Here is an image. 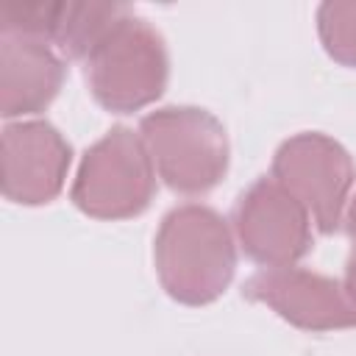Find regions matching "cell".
<instances>
[{"label": "cell", "mask_w": 356, "mask_h": 356, "mask_svg": "<svg viewBox=\"0 0 356 356\" xmlns=\"http://www.w3.org/2000/svg\"><path fill=\"white\" fill-rule=\"evenodd\" d=\"M139 136L159 178L181 195L217 186L228 170V136L222 122L195 106H167L142 117Z\"/></svg>", "instance_id": "3"}, {"label": "cell", "mask_w": 356, "mask_h": 356, "mask_svg": "<svg viewBox=\"0 0 356 356\" xmlns=\"http://www.w3.org/2000/svg\"><path fill=\"white\" fill-rule=\"evenodd\" d=\"M92 97L114 114H131L161 97L170 78V56L161 33L131 6L97 36L86 53Z\"/></svg>", "instance_id": "2"}, {"label": "cell", "mask_w": 356, "mask_h": 356, "mask_svg": "<svg viewBox=\"0 0 356 356\" xmlns=\"http://www.w3.org/2000/svg\"><path fill=\"white\" fill-rule=\"evenodd\" d=\"M156 195V167L139 134L111 128L81 159L72 203L95 220H128L142 214Z\"/></svg>", "instance_id": "4"}, {"label": "cell", "mask_w": 356, "mask_h": 356, "mask_svg": "<svg viewBox=\"0 0 356 356\" xmlns=\"http://www.w3.org/2000/svg\"><path fill=\"white\" fill-rule=\"evenodd\" d=\"M309 211L275 178H259L234 209V231L248 259L261 267H292L312 250Z\"/></svg>", "instance_id": "6"}, {"label": "cell", "mask_w": 356, "mask_h": 356, "mask_svg": "<svg viewBox=\"0 0 356 356\" xmlns=\"http://www.w3.org/2000/svg\"><path fill=\"white\" fill-rule=\"evenodd\" d=\"M153 261L159 281L172 300L206 306L228 289L236 273L231 228L209 206H175L159 225Z\"/></svg>", "instance_id": "1"}, {"label": "cell", "mask_w": 356, "mask_h": 356, "mask_svg": "<svg viewBox=\"0 0 356 356\" xmlns=\"http://www.w3.org/2000/svg\"><path fill=\"white\" fill-rule=\"evenodd\" d=\"M245 298L270 306L278 317L303 331H337L356 325V306L337 278L300 270L267 267L248 278Z\"/></svg>", "instance_id": "7"}, {"label": "cell", "mask_w": 356, "mask_h": 356, "mask_svg": "<svg viewBox=\"0 0 356 356\" xmlns=\"http://www.w3.org/2000/svg\"><path fill=\"white\" fill-rule=\"evenodd\" d=\"M345 292L356 306V253L348 259V267H345Z\"/></svg>", "instance_id": "11"}, {"label": "cell", "mask_w": 356, "mask_h": 356, "mask_svg": "<svg viewBox=\"0 0 356 356\" xmlns=\"http://www.w3.org/2000/svg\"><path fill=\"white\" fill-rule=\"evenodd\" d=\"M345 225H348V234L356 239V195L350 197V206H348V214H345Z\"/></svg>", "instance_id": "12"}, {"label": "cell", "mask_w": 356, "mask_h": 356, "mask_svg": "<svg viewBox=\"0 0 356 356\" xmlns=\"http://www.w3.org/2000/svg\"><path fill=\"white\" fill-rule=\"evenodd\" d=\"M317 33L337 64L356 67V0H325L317 8Z\"/></svg>", "instance_id": "10"}, {"label": "cell", "mask_w": 356, "mask_h": 356, "mask_svg": "<svg viewBox=\"0 0 356 356\" xmlns=\"http://www.w3.org/2000/svg\"><path fill=\"white\" fill-rule=\"evenodd\" d=\"M64 83V61L33 36L0 33V114L44 111Z\"/></svg>", "instance_id": "9"}, {"label": "cell", "mask_w": 356, "mask_h": 356, "mask_svg": "<svg viewBox=\"0 0 356 356\" xmlns=\"http://www.w3.org/2000/svg\"><path fill=\"white\" fill-rule=\"evenodd\" d=\"M353 159L331 136L295 134L273 156V178L309 211L323 234H334L353 186Z\"/></svg>", "instance_id": "5"}, {"label": "cell", "mask_w": 356, "mask_h": 356, "mask_svg": "<svg viewBox=\"0 0 356 356\" xmlns=\"http://www.w3.org/2000/svg\"><path fill=\"white\" fill-rule=\"evenodd\" d=\"M70 161V142L44 120L3 128V195L11 203H50L64 189Z\"/></svg>", "instance_id": "8"}]
</instances>
